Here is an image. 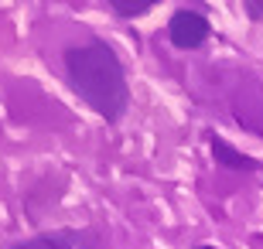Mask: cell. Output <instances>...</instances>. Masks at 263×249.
<instances>
[{
  "label": "cell",
  "mask_w": 263,
  "mask_h": 249,
  "mask_svg": "<svg viewBox=\"0 0 263 249\" xmlns=\"http://www.w3.org/2000/svg\"><path fill=\"white\" fill-rule=\"evenodd\" d=\"M65 72L68 86L76 89V96L96 109L103 120L117 123L130 106V86L123 62L117 58V51L106 41H89L79 48L65 51Z\"/></svg>",
  "instance_id": "6da1fadb"
},
{
  "label": "cell",
  "mask_w": 263,
  "mask_h": 249,
  "mask_svg": "<svg viewBox=\"0 0 263 249\" xmlns=\"http://www.w3.org/2000/svg\"><path fill=\"white\" fill-rule=\"evenodd\" d=\"M4 249H103L92 229H51V232H38L31 239L10 242Z\"/></svg>",
  "instance_id": "7a4b0ae2"
},
{
  "label": "cell",
  "mask_w": 263,
  "mask_h": 249,
  "mask_svg": "<svg viewBox=\"0 0 263 249\" xmlns=\"http://www.w3.org/2000/svg\"><path fill=\"white\" fill-rule=\"evenodd\" d=\"M167 38L175 48H198L209 38V21L195 10H175L167 21Z\"/></svg>",
  "instance_id": "3957f363"
},
{
  "label": "cell",
  "mask_w": 263,
  "mask_h": 249,
  "mask_svg": "<svg viewBox=\"0 0 263 249\" xmlns=\"http://www.w3.org/2000/svg\"><path fill=\"white\" fill-rule=\"evenodd\" d=\"M212 154H215V161H219V164H229V167H239V171H256V167H260L253 157L239 154L236 147H229L226 140H219V137L212 140Z\"/></svg>",
  "instance_id": "277c9868"
},
{
  "label": "cell",
  "mask_w": 263,
  "mask_h": 249,
  "mask_svg": "<svg viewBox=\"0 0 263 249\" xmlns=\"http://www.w3.org/2000/svg\"><path fill=\"white\" fill-rule=\"evenodd\" d=\"M109 7L117 10L120 17H137V14H147V10L161 4V0H106Z\"/></svg>",
  "instance_id": "5b68a950"
},
{
  "label": "cell",
  "mask_w": 263,
  "mask_h": 249,
  "mask_svg": "<svg viewBox=\"0 0 263 249\" xmlns=\"http://www.w3.org/2000/svg\"><path fill=\"white\" fill-rule=\"evenodd\" d=\"M202 249H215V246H202Z\"/></svg>",
  "instance_id": "8992f818"
}]
</instances>
